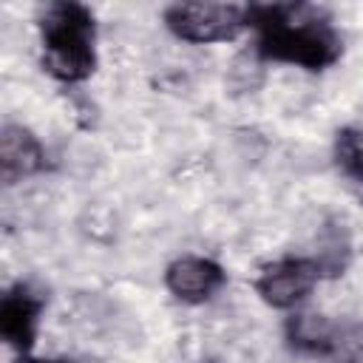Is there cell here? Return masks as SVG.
Wrapping results in <instances>:
<instances>
[{
	"instance_id": "cell-1",
	"label": "cell",
	"mask_w": 363,
	"mask_h": 363,
	"mask_svg": "<svg viewBox=\"0 0 363 363\" xmlns=\"http://www.w3.org/2000/svg\"><path fill=\"white\" fill-rule=\"evenodd\" d=\"M247 23L255 34L252 51L267 62L326 71L343 54L335 23L306 3H252L247 6Z\"/></svg>"
},
{
	"instance_id": "cell-2",
	"label": "cell",
	"mask_w": 363,
	"mask_h": 363,
	"mask_svg": "<svg viewBox=\"0 0 363 363\" xmlns=\"http://www.w3.org/2000/svg\"><path fill=\"white\" fill-rule=\"evenodd\" d=\"M43 71L62 82L79 85L96 71V17L85 3L57 0L37 17Z\"/></svg>"
},
{
	"instance_id": "cell-3",
	"label": "cell",
	"mask_w": 363,
	"mask_h": 363,
	"mask_svg": "<svg viewBox=\"0 0 363 363\" xmlns=\"http://www.w3.org/2000/svg\"><path fill=\"white\" fill-rule=\"evenodd\" d=\"M284 335L292 352L326 363H363V326L335 323L320 312H289Z\"/></svg>"
},
{
	"instance_id": "cell-4",
	"label": "cell",
	"mask_w": 363,
	"mask_h": 363,
	"mask_svg": "<svg viewBox=\"0 0 363 363\" xmlns=\"http://www.w3.org/2000/svg\"><path fill=\"white\" fill-rule=\"evenodd\" d=\"M164 28L193 45L230 43L250 28L247 6L238 3H173L162 14Z\"/></svg>"
},
{
	"instance_id": "cell-5",
	"label": "cell",
	"mask_w": 363,
	"mask_h": 363,
	"mask_svg": "<svg viewBox=\"0 0 363 363\" xmlns=\"http://www.w3.org/2000/svg\"><path fill=\"white\" fill-rule=\"evenodd\" d=\"M320 269L309 255H281L261 264L252 275V292L278 312L301 309L320 284Z\"/></svg>"
},
{
	"instance_id": "cell-6",
	"label": "cell",
	"mask_w": 363,
	"mask_h": 363,
	"mask_svg": "<svg viewBox=\"0 0 363 363\" xmlns=\"http://www.w3.org/2000/svg\"><path fill=\"white\" fill-rule=\"evenodd\" d=\"M43 312L45 295L26 281L11 284L0 295V337L17 357H28L34 352Z\"/></svg>"
},
{
	"instance_id": "cell-7",
	"label": "cell",
	"mask_w": 363,
	"mask_h": 363,
	"mask_svg": "<svg viewBox=\"0 0 363 363\" xmlns=\"http://www.w3.org/2000/svg\"><path fill=\"white\" fill-rule=\"evenodd\" d=\"M227 284V269L207 255H179L164 267V289L187 306L213 301Z\"/></svg>"
},
{
	"instance_id": "cell-8",
	"label": "cell",
	"mask_w": 363,
	"mask_h": 363,
	"mask_svg": "<svg viewBox=\"0 0 363 363\" xmlns=\"http://www.w3.org/2000/svg\"><path fill=\"white\" fill-rule=\"evenodd\" d=\"M48 164L45 145L26 125H3L0 130V176L6 184H17L43 173Z\"/></svg>"
},
{
	"instance_id": "cell-9",
	"label": "cell",
	"mask_w": 363,
	"mask_h": 363,
	"mask_svg": "<svg viewBox=\"0 0 363 363\" xmlns=\"http://www.w3.org/2000/svg\"><path fill=\"white\" fill-rule=\"evenodd\" d=\"M309 258L320 269V278H337V275H343V269L349 267V258H352V244H349V235H346L343 224H332L320 235L318 252L309 255Z\"/></svg>"
},
{
	"instance_id": "cell-10",
	"label": "cell",
	"mask_w": 363,
	"mask_h": 363,
	"mask_svg": "<svg viewBox=\"0 0 363 363\" xmlns=\"http://www.w3.org/2000/svg\"><path fill=\"white\" fill-rule=\"evenodd\" d=\"M332 156L337 170L352 179L354 184H363V130L360 128H340L332 142Z\"/></svg>"
},
{
	"instance_id": "cell-11",
	"label": "cell",
	"mask_w": 363,
	"mask_h": 363,
	"mask_svg": "<svg viewBox=\"0 0 363 363\" xmlns=\"http://www.w3.org/2000/svg\"><path fill=\"white\" fill-rule=\"evenodd\" d=\"M17 363H74V360H68V357H34V354H28V357H17Z\"/></svg>"
}]
</instances>
